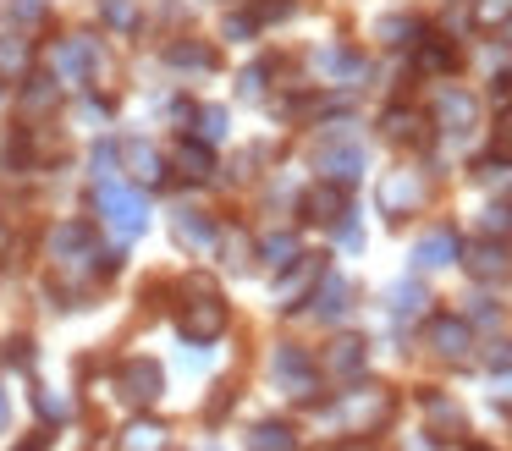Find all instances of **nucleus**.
<instances>
[{"mask_svg": "<svg viewBox=\"0 0 512 451\" xmlns=\"http://www.w3.org/2000/svg\"><path fill=\"white\" fill-rule=\"evenodd\" d=\"M50 259H56V270H72V275H83V270H111V253H100V237H94V226H83V220H61L56 231H50Z\"/></svg>", "mask_w": 512, "mask_h": 451, "instance_id": "obj_1", "label": "nucleus"}, {"mask_svg": "<svg viewBox=\"0 0 512 451\" xmlns=\"http://www.w3.org/2000/svg\"><path fill=\"white\" fill-rule=\"evenodd\" d=\"M270 380H276V391L292 396V402H314V396H320V369H314V358L303 347H292V341H281V347L270 352Z\"/></svg>", "mask_w": 512, "mask_h": 451, "instance_id": "obj_2", "label": "nucleus"}, {"mask_svg": "<svg viewBox=\"0 0 512 451\" xmlns=\"http://www.w3.org/2000/svg\"><path fill=\"white\" fill-rule=\"evenodd\" d=\"M314 165H320L325 182H358L364 176V143L353 138L347 127H331L320 143H314Z\"/></svg>", "mask_w": 512, "mask_h": 451, "instance_id": "obj_3", "label": "nucleus"}, {"mask_svg": "<svg viewBox=\"0 0 512 451\" xmlns=\"http://www.w3.org/2000/svg\"><path fill=\"white\" fill-rule=\"evenodd\" d=\"M50 66H56V83H94V77L105 72V50L89 33H67V39H56V50H50Z\"/></svg>", "mask_w": 512, "mask_h": 451, "instance_id": "obj_4", "label": "nucleus"}, {"mask_svg": "<svg viewBox=\"0 0 512 451\" xmlns=\"http://www.w3.org/2000/svg\"><path fill=\"white\" fill-rule=\"evenodd\" d=\"M391 391H380V385H358V391H347L342 402H336V418H342L347 435H369V429H380L391 418Z\"/></svg>", "mask_w": 512, "mask_h": 451, "instance_id": "obj_5", "label": "nucleus"}, {"mask_svg": "<svg viewBox=\"0 0 512 451\" xmlns=\"http://www.w3.org/2000/svg\"><path fill=\"white\" fill-rule=\"evenodd\" d=\"M100 215H105V226H111L116 237L133 242L138 231L149 226V198L138 193V187H100Z\"/></svg>", "mask_w": 512, "mask_h": 451, "instance_id": "obj_6", "label": "nucleus"}, {"mask_svg": "<svg viewBox=\"0 0 512 451\" xmlns=\"http://www.w3.org/2000/svg\"><path fill=\"white\" fill-rule=\"evenodd\" d=\"M320 275H325V253H303V248H298V259L281 264L276 308H298V303H309V292L320 286Z\"/></svg>", "mask_w": 512, "mask_h": 451, "instance_id": "obj_7", "label": "nucleus"}, {"mask_svg": "<svg viewBox=\"0 0 512 451\" xmlns=\"http://www.w3.org/2000/svg\"><path fill=\"white\" fill-rule=\"evenodd\" d=\"M171 237L182 242L188 253H199V259H210L215 248H221V220L210 215V209H171Z\"/></svg>", "mask_w": 512, "mask_h": 451, "instance_id": "obj_8", "label": "nucleus"}, {"mask_svg": "<svg viewBox=\"0 0 512 451\" xmlns=\"http://www.w3.org/2000/svg\"><path fill=\"white\" fill-rule=\"evenodd\" d=\"M177 330L188 341H215L226 330V303H221V292H199V297H188L182 303V314H177Z\"/></svg>", "mask_w": 512, "mask_h": 451, "instance_id": "obj_9", "label": "nucleus"}, {"mask_svg": "<svg viewBox=\"0 0 512 451\" xmlns=\"http://www.w3.org/2000/svg\"><path fill=\"white\" fill-rule=\"evenodd\" d=\"M116 385H122V402L133 407H155L160 391H166V369H160L155 358H127L122 374H116Z\"/></svg>", "mask_w": 512, "mask_h": 451, "instance_id": "obj_10", "label": "nucleus"}, {"mask_svg": "<svg viewBox=\"0 0 512 451\" xmlns=\"http://www.w3.org/2000/svg\"><path fill=\"white\" fill-rule=\"evenodd\" d=\"M424 198H430V187H424V176H419V171H391L386 182H380V209H386L391 220L419 215Z\"/></svg>", "mask_w": 512, "mask_h": 451, "instance_id": "obj_11", "label": "nucleus"}, {"mask_svg": "<svg viewBox=\"0 0 512 451\" xmlns=\"http://www.w3.org/2000/svg\"><path fill=\"white\" fill-rule=\"evenodd\" d=\"M424 341H430L435 358L463 363L468 347H474V325H468V319H457V314H435L430 325H424Z\"/></svg>", "mask_w": 512, "mask_h": 451, "instance_id": "obj_12", "label": "nucleus"}, {"mask_svg": "<svg viewBox=\"0 0 512 451\" xmlns=\"http://www.w3.org/2000/svg\"><path fill=\"white\" fill-rule=\"evenodd\" d=\"M303 220H314V226H342L347 215V187L342 182H314L309 193H303Z\"/></svg>", "mask_w": 512, "mask_h": 451, "instance_id": "obj_13", "label": "nucleus"}, {"mask_svg": "<svg viewBox=\"0 0 512 451\" xmlns=\"http://www.w3.org/2000/svg\"><path fill=\"white\" fill-rule=\"evenodd\" d=\"M474 121H479V99L463 94V88H441V99H435V127L463 138V132H474Z\"/></svg>", "mask_w": 512, "mask_h": 451, "instance_id": "obj_14", "label": "nucleus"}, {"mask_svg": "<svg viewBox=\"0 0 512 451\" xmlns=\"http://www.w3.org/2000/svg\"><path fill=\"white\" fill-rule=\"evenodd\" d=\"M116 154H122L127 176H133L138 187H160V182H166V160H160V149H155V143H144V138H127Z\"/></svg>", "mask_w": 512, "mask_h": 451, "instance_id": "obj_15", "label": "nucleus"}, {"mask_svg": "<svg viewBox=\"0 0 512 451\" xmlns=\"http://www.w3.org/2000/svg\"><path fill=\"white\" fill-rule=\"evenodd\" d=\"M463 270L468 275H474V281H507V275H512V253L507 248H501V242H474V248H463Z\"/></svg>", "mask_w": 512, "mask_h": 451, "instance_id": "obj_16", "label": "nucleus"}, {"mask_svg": "<svg viewBox=\"0 0 512 451\" xmlns=\"http://www.w3.org/2000/svg\"><path fill=\"white\" fill-rule=\"evenodd\" d=\"M457 253H463V242H457L452 226H435V231H424V237L413 242V264H419V270H441V264L457 259Z\"/></svg>", "mask_w": 512, "mask_h": 451, "instance_id": "obj_17", "label": "nucleus"}, {"mask_svg": "<svg viewBox=\"0 0 512 451\" xmlns=\"http://www.w3.org/2000/svg\"><path fill=\"white\" fill-rule=\"evenodd\" d=\"M369 363V341L364 336H336L331 347H325V369L336 374V380H358Z\"/></svg>", "mask_w": 512, "mask_h": 451, "instance_id": "obj_18", "label": "nucleus"}, {"mask_svg": "<svg viewBox=\"0 0 512 451\" xmlns=\"http://www.w3.org/2000/svg\"><path fill=\"white\" fill-rule=\"evenodd\" d=\"M320 77L325 83H364V72H369V61L358 50H347V44H331V50H320Z\"/></svg>", "mask_w": 512, "mask_h": 451, "instance_id": "obj_19", "label": "nucleus"}, {"mask_svg": "<svg viewBox=\"0 0 512 451\" xmlns=\"http://www.w3.org/2000/svg\"><path fill=\"white\" fill-rule=\"evenodd\" d=\"M171 165H177V176H188V182H210L215 176V149L199 138H182L177 149H171Z\"/></svg>", "mask_w": 512, "mask_h": 451, "instance_id": "obj_20", "label": "nucleus"}, {"mask_svg": "<svg viewBox=\"0 0 512 451\" xmlns=\"http://www.w3.org/2000/svg\"><path fill=\"white\" fill-rule=\"evenodd\" d=\"M380 132H386L391 143H408V149H419L424 138H430V116L424 110H386V121H380Z\"/></svg>", "mask_w": 512, "mask_h": 451, "instance_id": "obj_21", "label": "nucleus"}, {"mask_svg": "<svg viewBox=\"0 0 512 451\" xmlns=\"http://www.w3.org/2000/svg\"><path fill=\"white\" fill-rule=\"evenodd\" d=\"M309 303H314L320 319H342L347 308H353V286H347L342 275H320V286L309 292Z\"/></svg>", "mask_w": 512, "mask_h": 451, "instance_id": "obj_22", "label": "nucleus"}, {"mask_svg": "<svg viewBox=\"0 0 512 451\" xmlns=\"http://www.w3.org/2000/svg\"><path fill=\"white\" fill-rule=\"evenodd\" d=\"M28 61H34V50H28L23 33L0 28V83H17V77H28Z\"/></svg>", "mask_w": 512, "mask_h": 451, "instance_id": "obj_23", "label": "nucleus"}, {"mask_svg": "<svg viewBox=\"0 0 512 451\" xmlns=\"http://www.w3.org/2000/svg\"><path fill=\"white\" fill-rule=\"evenodd\" d=\"M171 446V429L160 418H138V424L122 429V451H166Z\"/></svg>", "mask_w": 512, "mask_h": 451, "instance_id": "obj_24", "label": "nucleus"}, {"mask_svg": "<svg viewBox=\"0 0 512 451\" xmlns=\"http://www.w3.org/2000/svg\"><path fill=\"white\" fill-rule=\"evenodd\" d=\"M424 413H430V429L441 440H457L463 435V407H452L446 396H424Z\"/></svg>", "mask_w": 512, "mask_h": 451, "instance_id": "obj_25", "label": "nucleus"}, {"mask_svg": "<svg viewBox=\"0 0 512 451\" xmlns=\"http://www.w3.org/2000/svg\"><path fill=\"white\" fill-rule=\"evenodd\" d=\"M166 61L171 66H193V72H210L215 50H210V44H199V39H171L166 44Z\"/></svg>", "mask_w": 512, "mask_h": 451, "instance_id": "obj_26", "label": "nucleus"}, {"mask_svg": "<svg viewBox=\"0 0 512 451\" xmlns=\"http://www.w3.org/2000/svg\"><path fill=\"white\" fill-rule=\"evenodd\" d=\"M386 303H391V314H397V319H419L430 297H424V286H419V281H397Z\"/></svg>", "mask_w": 512, "mask_h": 451, "instance_id": "obj_27", "label": "nucleus"}, {"mask_svg": "<svg viewBox=\"0 0 512 451\" xmlns=\"http://www.w3.org/2000/svg\"><path fill=\"white\" fill-rule=\"evenodd\" d=\"M188 121H193V138H199V143H210V149L226 138V110H221V105H199Z\"/></svg>", "mask_w": 512, "mask_h": 451, "instance_id": "obj_28", "label": "nucleus"}, {"mask_svg": "<svg viewBox=\"0 0 512 451\" xmlns=\"http://www.w3.org/2000/svg\"><path fill=\"white\" fill-rule=\"evenodd\" d=\"M248 451H298V435H292L287 424H259L254 440H248Z\"/></svg>", "mask_w": 512, "mask_h": 451, "instance_id": "obj_29", "label": "nucleus"}, {"mask_svg": "<svg viewBox=\"0 0 512 451\" xmlns=\"http://www.w3.org/2000/svg\"><path fill=\"white\" fill-rule=\"evenodd\" d=\"M419 66H424V72H452L457 50L446 39H419Z\"/></svg>", "mask_w": 512, "mask_h": 451, "instance_id": "obj_30", "label": "nucleus"}, {"mask_svg": "<svg viewBox=\"0 0 512 451\" xmlns=\"http://www.w3.org/2000/svg\"><path fill=\"white\" fill-rule=\"evenodd\" d=\"M61 99V88H56V77H28V88H23V110L34 116V110H50Z\"/></svg>", "mask_w": 512, "mask_h": 451, "instance_id": "obj_31", "label": "nucleus"}, {"mask_svg": "<svg viewBox=\"0 0 512 451\" xmlns=\"http://www.w3.org/2000/svg\"><path fill=\"white\" fill-rule=\"evenodd\" d=\"M375 33L386 44H419V22H413V17H380Z\"/></svg>", "mask_w": 512, "mask_h": 451, "instance_id": "obj_32", "label": "nucleus"}, {"mask_svg": "<svg viewBox=\"0 0 512 451\" xmlns=\"http://www.w3.org/2000/svg\"><path fill=\"white\" fill-rule=\"evenodd\" d=\"M474 22H479V28H507V22H512V0H474Z\"/></svg>", "mask_w": 512, "mask_h": 451, "instance_id": "obj_33", "label": "nucleus"}, {"mask_svg": "<svg viewBox=\"0 0 512 451\" xmlns=\"http://www.w3.org/2000/svg\"><path fill=\"white\" fill-rule=\"evenodd\" d=\"M259 253H265L270 264H287V259H298V237H265Z\"/></svg>", "mask_w": 512, "mask_h": 451, "instance_id": "obj_34", "label": "nucleus"}, {"mask_svg": "<svg viewBox=\"0 0 512 451\" xmlns=\"http://www.w3.org/2000/svg\"><path fill=\"white\" fill-rule=\"evenodd\" d=\"M105 22L111 28H133V0H105Z\"/></svg>", "mask_w": 512, "mask_h": 451, "instance_id": "obj_35", "label": "nucleus"}, {"mask_svg": "<svg viewBox=\"0 0 512 451\" xmlns=\"http://www.w3.org/2000/svg\"><path fill=\"white\" fill-rule=\"evenodd\" d=\"M265 77H270V66H265V61H259V66H248V72H243V94H248V99H254V94H265Z\"/></svg>", "mask_w": 512, "mask_h": 451, "instance_id": "obj_36", "label": "nucleus"}, {"mask_svg": "<svg viewBox=\"0 0 512 451\" xmlns=\"http://www.w3.org/2000/svg\"><path fill=\"white\" fill-rule=\"evenodd\" d=\"M34 402L45 407V418H67V402H61L56 391H45V385H39V391H34Z\"/></svg>", "mask_w": 512, "mask_h": 451, "instance_id": "obj_37", "label": "nucleus"}, {"mask_svg": "<svg viewBox=\"0 0 512 451\" xmlns=\"http://www.w3.org/2000/svg\"><path fill=\"white\" fill-rule=\"evenodd\" d=\"M485 363H490V369H512V341H490Z\"/></svg>", "mask_w": 512, "mask_h": 451, "instance_id": "obj_38", "label": "nucleus"}, {"mask_svg": "<svg viewBox=\"0 0 512 451\" xmlns=\"http://www.w3.org/2000/svg\"><path fill=\"white\" fill-rule=\"evenodd\" d=\"M496 154H501V160H512V110L501 116V127H496Z\"/></svg>", "mask_w": 512, "mask_h": 451, "instance_id": "obj_39", "label": "nucleus"}, {"mask_svg": "<svg viewBox=\"0 0 512 451\" xmlns=\"http://www.w3.org/2000/svg\"><path fill=\"white\" fill-rule=\"evenodd\" d=\"M17 17H23V22H39V17H45V6H39V0H17Z\"/></svg>", "mask_w": 512, "mask_h": 451, "instance_id": "obj_40", "label": "nucleus"}, {"mask_svg": "<svg viewBox=\"0 0 512 451\" xmlns=\"http://www.w3.org/2000/svg\"><path fill=\"white\" fill-rule=\"evenodd\" d=\"M485 226H490V231H512V209H490Z\"/></svg>", "mask_w": 512, "mask_h": 451, "instance_id": "obj_41", "label": "nucleus"}, {"mask_svg": "<svg viewBox=\"0 0 512 451\" xmlns=\"http://www.w3.org/2000/svg\"><path fill=\"white\" fill-rule=\"evenodd\" d=\"M17 451H50V435H45V429H34V435H28Z\"/></svg>", "mask_w": 512, "mask_h": 451, "instance_id": "obj_42", "label": "nucleus"}, {"mask_svg": "<svg viewBox=\"0 0 512 451\" xmlns=\"http://www.w3.org/2000/svg\"><path fill=\"white\" fill-rule=\"evenodd\" d=\"M496 396H501V402H512V369H501V385H496Z\"/></svg>", "mask_w": 512, "mask_h": 451, "instance_id": "obj_43", "label": "nucleus"}, {"mask_svg": "<svg viewBox=\"0 0 512 451\" xmlns=\"http://www.w3.org/2000/svg\"><path fill=\"white\" fill-rule=\"evenodd\" d=\"M6 418H12V407H6V391H0V429H6Z\"/></svg>", "mask_w": 512, "mask_h": 451, "instance_id": "obj_44", "label": "nucleus"}, {"mask_svg": "<svg viewBox=\"0 0 512 451\" xmlns=\"http://www.w3.org/2000/svg\"><path fill=\"white\" fill-rule=\"evenodd\" d=\"M6 248H12V231H6V226H0V253H6Z\"/></svg>", "mask_w": 512, "mask_h": 451, "instance_id": "obj_45", "label": "nucleus"}, {"mask_svg": "<svg viewBox=\"0 0 512 451\" xmlns=\"http://www.w3.org/2000/svg\"><path fill=\"white\" fill-rule=\"evenodd\" d=\"M342 451H369V446H342Z\"/></svg>", "mask_w": 512, "mask_h": 451, "instance_id": "obj_46", "label": "nucleus"}, {"mask_svg": "<svg viewBox=\"0 0 512 451\" xmlns=\"http://www.w3.org/2000/svg\"><path fill=\"white\" fill-rule=\"evenodd\" d=\"M468 451H490V446H468Z\"/></svg>", "mask_w": 512, "mask_h": 451, "instance_id": "obj_47", "label": "nucleus"}, {"mask_svg": "<svg viewBox=\"0 0 512 451\" xmlns=\"http://www.w3.org/2000/svg\"><path fill=\"white\" fill-rule=\"evenodd\" d=\"M507 28H512V22H507Z\"/></svg>", "mask_w": 512, "mask_h": 451, "instance_id": "obj_48", "label": "nucleus"}]
</instances>
